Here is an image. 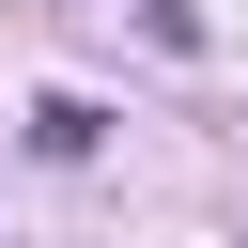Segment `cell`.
Segmentation results:
<instances>
[{
    "instance_id": "cell-1",
    "label": "cell",
    "mask_w": 248,
    "mask_h": 248,
    "mask_svg": "<svg viewBox=\"0 0 248 248\" xmlns=\"http://www.w3.org/2000/svg\"><path fill=\"white\" fill-rule=\"evenodd\" d=\"M93 140H108V108H93V93H31V155H62V170H78Z\"/></svg>"
}]
</instances>
